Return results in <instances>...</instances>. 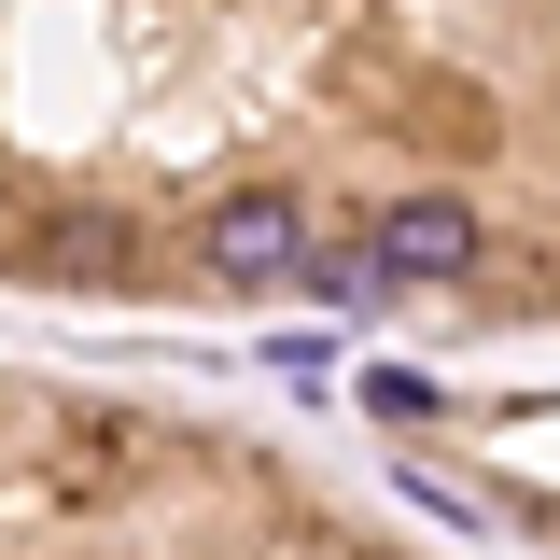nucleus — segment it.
I'll return each mask as SVG.
<instances>
[{
  "instance_id": "1",
  "label": "nucleus",
  "mask_w": 560,
  "mask_h": 560,
  "mask_svg": "<svg viewBox=\"0 0 560 560\" xmlns=\"http://www.w3.org/2000/svg\"><path fill=\"white\" fill-rule=\"evenodd\" d=\"M0 560H378V547H350L337 518L294 504V490L197 477L154 420L57 407L43 477L0 504Z\"/></svg>"
},
{
  "instance_id": "5",
  "label": "nucleus",
  "mask_w": 560,
  "mask_h": 560,
  "mask_svg": "<svg viewBox=\"0 0 560 560\" xmlns=\"http://www.w3.org/2000/svg\"><path fill=\"white\" fill-rule=\"evenodd\" d=\"M294 294H308V308H378L393 280H378V253H364V238H337V253H308V280H294Z\"/></svg>"
},
{
  "instance_id": "4",
  "label": "nucleus",
  "mask_w": 560,
  "mask_h": 560,
  "mask_svg": "<svg viewBox=\"0 0 560 560\" xmlns=\"http://www.w3.org/2000/svg\"><path fill=\"white\" fill-rule=\"evenodd\" d=\"M43 280H84V294H140V238L113 210H57L43 224Z\"/></svg>"
},
{
  "instance_id": "3",
  "label": "nucleus",
  "mask_w": 560,
  "mask_h": 560,
  "mask_svg": "<svg viewBox=\"0 0 560 560\" xmlns=\"http://www.w3.org/2000/svg\"><path fill=\"white\" fill-rule=\"evenodd\" d=\"M364 253H378V280H463L490 238H477V210H463V197H393L378 224H364Z\"/></svg>"
},
{
  "instance_id": "2",
  "label": "nucleus",
  "mask_w": 560,
  "mask_h": 560,
  "mask_svg": "<svg viewBox=\"0 0 560 560\" xmlns=\"http://www.w3.org/2000/svg\"><path fill=\"white\" fill-rule=\"evenodd\" d=\"M308 253H323V224H308V197H294V183H238V197L197 210V267L238 280V294H294V280H308Z\"/></svg>"
}]
</instances>
